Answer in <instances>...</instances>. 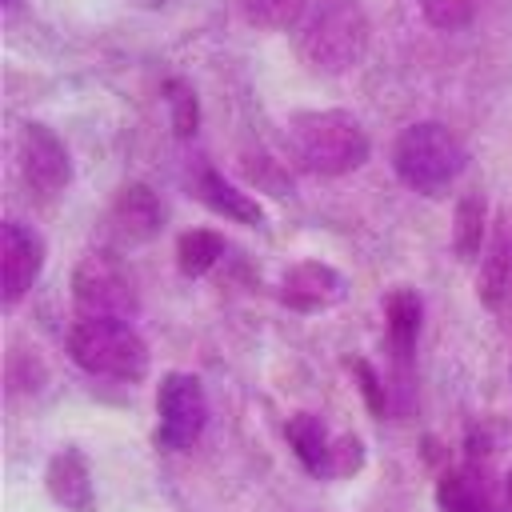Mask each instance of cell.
<instances>
[{
  "mask_svg": "<svg viewBox=\"0 0 512 512\" xmlns=\"http://www.w3.org/2000/svg\"><path fill=\"white\" fill-rule=\"evenodd\" d=\"M284 436H288V448L296 452V460L304 464V472L328 480V456H332V440H336L328 432V424L316 412H296V416H288Z\"/></svg>",
  "mask_w": 512,
  "mask_h": 512,
  "instance_id": "16",
  "label": "cell"
},
{
  "mask_svg": "<svg viewBox=\"0 0 512 512\" xmlns=\"http://www.w3.org/2000/svg\"><path fill=\"white\" fill-rule=\"evenodd\" d=\"M208 424V396L192 372H164L156 384V444L188 452Z\"/></svg>",
  "mask_w": 512,
  "mask_h": 512,
  "instance_id": "6",
  "label": "cell"
},
{
  "mask_svg": "<svg viewBox=\"0 0 512 512\" xmlns=\"http://www.w3.org/2000/svg\"><path fill=\"white\" fill-rule=\"evenodd\" d=\"M128 8H140V12H156V8H168L172 0H124Z\"/></svg>",
  "mask_w": 512,
  "mask_h": 512,
  "instance_id": "25",
  "label": "cell"
},
{
  "mask_svg": "<svg viewBox=\"0 0 512 512\" xmlns=\"http://www.w3.org/2000/svg\"><path fill=\"white\" fill-rule=\"evenodd\" d=\"M68 356L80 372L120 380V384H140L148 376V344L128 320H76L68 332Z\"/></svg>",
  "mask_w": 512,
  "mask_h": 512,
  "instance_id": "4",
  "label": "cell"
},
{
  "mask_svg": "<svg viewBox=\"0 0 512 512\" xmlns=\"http://www.w3.org/2000/svg\"><path fill=\"white\" fill-rule=\"evenodd\" d=\"M384 320H388V344H392L396 372H400V380H408V360H412V348H416V336H420V320H424L420 292L408 288V284H396L384 296Z\"/></svg>",
  "mask_w": 512,
  "mask_h": 512,
  "instance_id": "14",
  "label": "cell"
},
{
  "mask_svg": "<svg viewBox=\"0 0 512 512\" xmlns=\"http://www.w3.org/2000/svg\"><path fill=\"white\" fill-rule=\"evenodd\" d=\"M160 228H164L160 196L148 184H124L116 192V200H112V212H108L112 240L120 248H136V244H148Z\"/></svg>",
  "mask_w": 512,
  "mask_h": 512,
  "instance_id": "11",
  "label": "cell"
},
{
  "mask_svg": "<svg viewBox=\"0 0 512 512\" xmlns=\"http://www.w3.org/2000/svg\"><path fill=\"white\" fill-rule=\"evenodd\" d=\"M468 164L460 136L440 120H416L392 140V168L404 188L420 196H444Z\"/></svg>",
  "mask_w": 512,
  "mask_h": 512,
  "instance_id": "3",
  "label": "cell"
},
{
  "mask_svg": "<svg viewBox=\"0 0 512 512\" xmlns=\"http://www.w3.org/2000/svg\"><path fill=\"white\" fill-rule=\"evenodd\" d=\"M484 220H488V204L480 192H464L456 200L452 212V252L460 260H480L484 252Z\"/></svg>",
  "mask_w": 512,
  "mask_h": 512,
  "instance_id": "17",
  "label": "cell"
},
{
  "mask_svg": "<svg viewBox=\"0 0 512 512\" xmlns=\"http://www.w3.org/2000/svg\"><path fill=\"white\" fill-rule=\"evenodd\" d=\"M372 44V24L360 0H308L296 24V48L308 68L324 76L352 72Z\"/></svg>",
  "mask_w": 512,
  "mask_h": 512,
  "instance_id": "1",
  "label": "cell"
},
{
  "mask_svg": "<svg viewBox=\"0 0 512 512\" xmlns=\"http://www.w3.org/2000/svg\"><path fill=\"white\" fill-rule=\"evenodd\" d=\"M364 468V440L352 432H340L332 440V456H328V480H344L356 476Z\"/></svg>",
  "mask_w": 512,
  "mask_h": 512,
  "instance_id": "22",
  "label": "cell"
},
{
  "mask_svg": "<svg viewBox=\"0 0 512 512\" xmlns=\"http://www.w3.org/2000/svg\"><path fill=\"white\" fill-rule=\"evenodd\" d=\"M192 196H196L208 212H216V216H224V220H232V224H248V228L264 224L260 200H256L252 192H244L240 184H232V180H228L224 172H216V168H200V172L192 176Z\"/></svg>",
  "mask_w": 512,
  "mask_h": 512,
  "instance_id": "13",
  "label": "cell"
},
{
  "mask_svg": "<svg viewBox=\"0 0 512 512\" xmlns=\"http://www.w3.org/2000/svg\"><path fill=\"white\" fill-rule=\"evenodd\" d=\"M284 136H288L292 160L300 168L316 172V176H348L372 152V140H368L364 124L344 108L292 112Z\"/></svg>",
  "mask_w": 512,
  "mask_h": 512,
  "instance_id": "2",
  "label": "cell"
},
{
  "mask_svg": "<svg viewBox=\"0 0 512 512\" xmlns=\"http://www.w3.org/2000/svg\"><path fill=\"white\" fill-rule=\"evenodd\" d=\"M20 172L40 196H56L72 184V156L64 140L40 120H28L20 128Z\"/></svg>",
  "mask_w": 512,
  "mask_h": 512,
  "instance_id": "9",
  "label": "cell"
},
{
  "mask_svg": "<svg viewBox=\"0 0 512 512\" xmlns=\"http://www.w3.org/2000/svg\"><path fill=\"white\" fill-rule=\"evenodd\" d=\"M348 296V280L324 260H296L280 276V300L292 312H324Z\"/></svg>",
  "mask_w": 512,
  "mask_h": 512,
  "instance_id": "10",
  "label": "cell"
},
{
  "mask_svg": "<svg viewBox=\"0 0 512 512\" xmlns=\"http://www.w3.org/2000/svg\"><path fill=\"white\" fill-rule=\"evenodd\" d=\"M476 292L488 312H496L504 324H512V232H500L484 260H480V280Z\"/></svg>",
  "mask_w": 512,
  "mask_h": 512,
  "instance_id": "15",
  "label": "cell"
},
{
  "mask_svg": "<svg viewBox=\"0 0 512 512\" xmlns=\"http://www.w3.org/2000/svg\"><path fill=\"white\" fill-rule=\"evenodd\" d=\"M348 368L356 372V380H360V392H364L368 408H372L376 416H384V412H388V388H384L380 372H376L368 360H348Z\"/></svg>",
  "mask_w": 512,
  "mask_h": 512,
  "instance_id": "24",
  "label": "cell"
},
{
  "mask_svg": "<svg viewBox=\"0 0 512 512\" xmlns=\"http://www.w3.org/2000/svg\"><path fill=\"white\" fill-rule=\"evenodd\" d=\"M44 488L60 512H92L96 508V484L88 456L80 448H56L48 468H44Z\"/></svg>",
  "mask_w": 512,
  "mask_h": 512,
  "instance_id": "12",
  "label": "cell"
},
{
  "mask_svg": "<svg viewBox=\"0 0 512 512\" xmlns=\"http://www.w3.org/2000/svg\"><path fill=\"white\" fill-rule=\"evenodd\" d=\"M304 8H308V0H244V16L260 28H272V32L296 28Z\"/></svg>",
  "mask_w": 512,
  "mask_h": 512,
  "instance_id": "20",
  "label": "cell"
},
{
  "mask_svg": "<svg viewBox=\"0 0 512 512\" xmlns=\"http://www.w3.org/2000/svg\"><path fill=\"white\" fill-rule=\"evenodd\" d=\"M44 260H48V248L32 224H24V220L0 224V300H4V308H16L32 292V284L44 272Z\"/></svg>",
  "mask_w": 512,
  "mask_h": 512,
  "instance_id": "8",
  "label": "cell"
},
{
  "mask_svg": "<svg viewBox=\"0 0 512 512\" xmlns=\"http://www.w3.org/2000/svg\"><path fill=\"white\" fill-rule=\"evenodd\" d=\"M8 4H12V0H8Z\"/></svg>",
  "mask_w": 512,
  "mask_h": 512,
  "instance_id": "26",
  "label": "cell"
},
{
  "mask_svg": "<svg viewBox=\"0 0 512 512\" xmlns=\"http://www.w3.org/2000/svg\"><path fill=\"white\" fill-rule=\"evenodd\" d=\"M244 176L256 184V188H272V196H288L292 192V180L276 168V160L268 156H248L244 160Z\"/></svg>",
  "mask_w": 512,
  "mask_h": 512,
  "instance_id": "23",
  "label": "cell"
},
{
  "mask_svg": "<svg viewBox=\"0 0 512 512\" xmlns=\"http://www.w3.org/2000/svg\"><path fill=\"white\" fill-rule=\"evenodd\" d=\"M164 108H168V124H172V132L180 140L196 136V128H200V100H196V88L188 80L172 76L164 84Z\"/></svg>",
  "mask_w": 512,
  "mask_h": 512,
  "instance_id": "19",
  "label": "cell"
},
{
  "mask_svg": "<svg viewBox=\"0 0 512 512\" xmlns=\"http://www.w3.org/2000/svg\"><path fill=\"white\" fill-rule=\"evenodd\" d=\"M436 500L444 512H512V476H500L488 460H468L440 476Z\"/></svg>",
  "mask_w": 512,
  "mask_h": 512,
  "instance_id": "7",
  "label": "cell"
},
{
  "mask_svg": "<svg viewBox=\"0 0 512 512\" xmlns=\"http://www.w3.org/2000/svg\"><path fill=\"white\" fill-rule=\"evenodd\" d=\"M480 8H484V0H420L424 20L440 32H456V28L472 24Z\"/></svg>",
  "mask_w": 512,
  "mask_h": 512,
  "instance_id": "21",
  "label": "cell"
},
{
  "mask_svg": "<svg viewBox=\"0 0 512 512\" xmlns=\"http://www.w3.org/2000/svg\"><path fill=\"white\" fill-rule=\"evenodd\" d=\"M72 304L84 320H132L140 312L132 276L112 252L80 256L72 268Z\"/></svg>",
  "mask_w": 512,
  "mask_h": 512,
  "instance_id": "5",
  "label": "cell"
},
{
  "mask_svg": "<svg viewBox=\"0 0 512 512\" xmlns=\"http://www.w3.org/2000/svg\"><path fill=\"white\" fill-rule=\"evenodd\" d=\"M220 256H224V236L212 232V228H188V232L176 240V268H180L188 280L212 272V268L220 264Z\"/></svg>",
  "mask_w": 512,
  "mask_h": 512,
  "instance_id": "18",
  "label": "cell"
}]
</instances>
